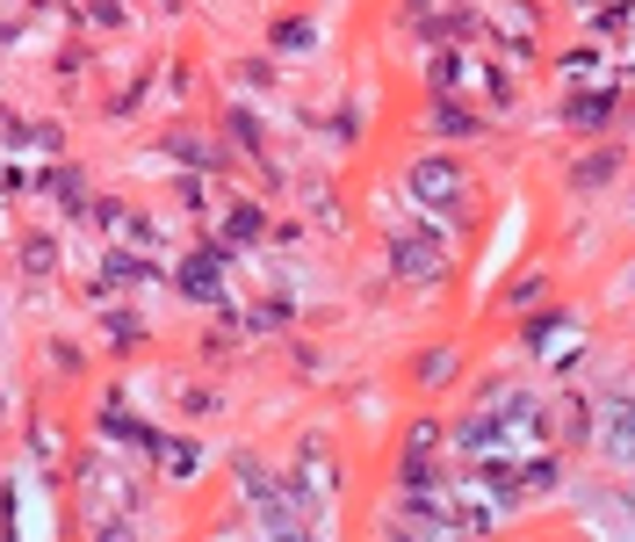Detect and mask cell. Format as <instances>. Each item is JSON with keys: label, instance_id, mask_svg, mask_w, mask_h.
Instances as JSON below:
<instances>
[{"label": "cell", "instance_id": "obj_15", "mask_svg": "<svg viewBox=\"0 0 635 542\" xmlns=\"http://www.w3.org/2000/svg\"><path fill=\"white\" fill-rule=\"evenodd\" d=\"M614 167H621V153H592L570 181H578V189H606V181H614Z\"/></svg>", "mask_w": 635, "mask_h": 542}, {"label": "cell", "instance_id": "obj_10", "mask_svg": "<svg viewBox=\"0 0 635 542\" xmlns=\"http://www.w3.org/2000/svg\"><path fill=\"white\" fill-rule=\"evenodd\" d=\"M564 340H570V318H556V312H542V318L528 326V348H534V354H549V362H564V354H556Z\"/></svg>", "mask_w": 635, "mask_h": 542}, {"label": "cell", "instance_id": "obj_13", "mask_svg": "<svg viewBox=\"0 0 635 542\" xmlns=\"http://www.w3.org/2000/svg\"><path fill=\"white\" fill-rule=\"evenodd\" d=\"M606 449H614L621 463L635 455V405H614V420H606Z\"/></svg>", "mask_w": 635, "mask_h": 542}, {"label": "cell", "instance_id": "obj_17", "mask_svg": "<svg viewBox=\"0 0 635 542\" xmlns=\"http://www.w3.org/2000/svg\"><path fill=\"white\" fill-rule=\"evenodd\" d=\"M22 268H30V275H52V268H58V246H52V239H30V246H22Z\"/></svg>", "mask_w": 635, "mask_h": 542}, {"label": "cell", "instance_id": "obj_2", "mask_svg": "<svg viewBox=\"0 0 635 542\" xmlns=\"http://www.w3.org/2000/svg\"><path fill=\"white\" fill-rule=\"evenodd\" d=\"M390 268H397V275H412V282H441L447 253H441L433 232H397V239H390Z\"/></svg>", "mask_w": 635, "mask_h": 542}, {"label": "cell", "instance_id": "obj_11", "mask_svg": "<svg viewBox=\"0 0 635 542\" xmlns=\"http://www.w3.org/2000/svg\"><path fill=\"white\" fill-rule=\"evenodd\" d=\"M102 282H109V290H145V282H159V275H152L145 261H131V253H109V261H102Z\"/></svg>", "mask_w": 635, "mask_h": 542}, {"label": "cell", "instance_id": "obj_9", "mask_svg": "<svg viewBox=\"0 0 635 542\" xmlns=\"http://www.w3.org/2000/svg\"><path fill=\"white\" fill-rule=\"evenodd\" d=\"M152 463H159L167 477H181V485H189L195 463H203V449H195V441H167V434H159V441H152Z\"/></svg>", "mask_w": 635, "mask_h": 542}, {"label": "cell", "instance_id": "obj_8", "mask_svg": "<svg viewBox=\"0 0 635 542\" xmlns=\"http://www.w3.org/2000/svg\"><path fill=\"white\" fill-rule=\"evenodd\" d=\"M427 131H441V138H477L484 123L469 116V102H455V94H433V123Z\"/></svg>", "mask_w": 635, "mask_h": 542}, {"label": "cell", "instance_id": "obj_1", "mask_svg": "<svg viewBox=\"0 0 635 542\" xmlns=\"http://www.w3.org/2000/svg\"><path fill=\"white\" fill-rule=\"evenodd\" d=\"M290 492H296V507L310 513V528H326L332 521V449L318 434L304 441V463L290 471Z\"/></svg>", "mask_w": 635, "mask_h": 542}, {"label": "cell", "instance_id": "obj_5", "mask_svg": "<svg viewBox=\"0 0 635 542\" xmlns=\"http://www.w3.org/2000/svg\"><path fill=\"white\" fill-rule=\"evenodd\" d=\"M606 116H614V88H570V109H564L570 131H606Z\"/></svg>", "mask_w": 635, "mask_h": 542}, {"label": "cell", "instance_id": "obj_4", "mask_svg": "<svg viewBox=\"0 0 635 542\" xmlns=\"http://www.w3.org/2000/svg\"><path fill=\"white\" fill-rule=\"evenodd\" d=\"M412 195L427 211H463V174L447 159H427V167H412Z\"/></svg>", "mask_w": 635, "mask_h": 542}, {"label": "cell", "instance_id": "obj_18", "mask_svg": "<svg viewBox=\"0 0 635 542\" xmlns=\"http://www.w3.org/2000/svg\"><path fill=\"white\" fill-rule=\"evenodd\" d=\"M534 297H542V275H528V282H513V290H506V304H513V312H528Z\"/></svg>", "mask_w": 635, "mask_h": 542}, {"label": "cell", "instance_id": "obj_16", "mask_svg": "<svg viewBox=\"0 0 635 542\" xmlns=\"http://www.w3.org/2000/svg\"><path fill=\"white\" fill-rule=\"evenodd\" d=\"M310 44H318V30H310L304 15H296V22H275V52H310Z\"/></svg>", "mask_w": 635, "mask_h": 542}, {"label": "cell", "instance_id": "obj_19", "mask_svg": "<svg viewBox=\"0 0 635 542\" xmlns=\"http://www.w3.org/2000/svg\"><path fill=\"white\" fill-rule=\"evenodd\" d=\"M419 376H427V384H441V376H447V348H433L427 362H419Z\"/></svg>", "mask_w": 635, "mask_h": 542}, {"label": "cell", "instance_id": "obj_7", "mask_svg": "<svg viewBox=\"0 0 635 542\" xmlns=\"http://www.w3.org/2000/svg\"><path fill=\"white\" fill-rule=\"evenodd\" d=\"M94 427H102V441H131V449H145V455H152V427H138V420H131V413H123V398H102V413H94Z\"/></svg>", "mask_w": 635, "mask_h": 542}, {"label": "cell", "instance_id": "obj_6", "mask_svg": "<svg viewBox=\"0 0 635 542\" xmlns=\"http://www.w3.org/2000/svg\"><path fill=\"white\" fill-rule=\"evenodd\" d=\"M260 225H268V217H260L253 203H231V211L217 217V239H209V246H224V253H246V246L260 239Z\"/></svg>", "mask_w": 635, "mask_h": 542}, {"label": "cell", "instance_id": "obj_3", "mask_svg": "<svg viewBox=\"0 0 635 542\" xmlns=\"http://www.w3.org/2000/svg\"><path fill=\"white\" fill-rule=\"evenodd\" d=\"M173 290H181V297H195V304H217V297H224V246H203L195 261L173 268Z\"/></svg>", "mask_w": 635, "mask_h": 542}, {"label": "cell", "instance_id": "obj_12", "mask_svg": "<svg viewBox=\"0 0 635 542\" xmlns=\"http://www.w3.org/2000/svg\"><path fill=\"white\" fill-rule=\"evenodd\" d=\"M44 189H52L66 211H80V203H87V174H80V167H58V159H52V174H44Z\"/></svg>", "mask_w": 635, "mask_h": 542}, {"label": "cell", "instance_id": "obj_14", "mask_svg": "<svg viewBox=\"0 0 635 542\" xmlns=\"http://www.w3.org/2000/svg\"><path fill=\"white\" fill-rule=\"evenodd\" d=\"M600 72H606L600 52H570V58H564V80H570V88H600Z\"/></svg>", "mask_w": 635, "mask_h": 542}]
</instances>
